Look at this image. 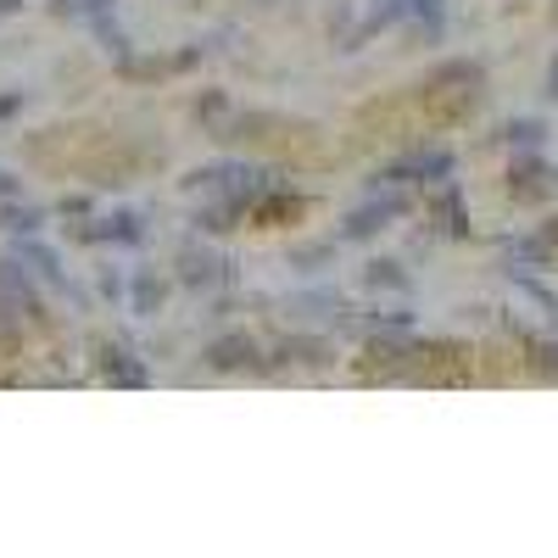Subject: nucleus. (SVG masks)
I'll return each instance as SVG.
<instances>
[{"mask_svg": "<svg viewBox=\"0 0 558 558\" xmlns=\"http://www.w3.org/2000/svg\"><path fill=\"white\" fill-rule=\"evenodd\" d=\"M23 7V0H0V12H17Z\"/></svg>", "mask_w": 558, "mask_h": 558, "instance_id": "f8f14e48", "label": "nucleus"}, {"mask_svg": "<svg viewBox=\"0 0 558 558\" xmlns=\"http://www.w3.org/2000/svg\"><path fill=\"white\" fill-rule=\"evenodd\" d=\"M547 96L558 101V62H553V73H547Z\"/></svg>", "mask_w": 558, "mask_h": 558, "instance_id": "9b49d317", "label": "nucleus"}, {"mask_svg": "<svg viewBox=\"0 0 558 558\" xmlns=\"http://www.w3.org/2000/svg\"><path fill=\"white\" fill-rule=\"evenodd\" d=\"M7 218H12V229H34V223H39V218H34V213H23V207H12Z\"/></svg>", "mask_w": 558, "mask_h": 558, "instance_id": "9d476101", "label": "nucleus"}, {"mask_svg": "<svg viewBox=\"0 0 558 558\" xmlns=\"http://www.w3.org/2000/svg\"><path fill=\"white\" fill-rule=\"evenodd\" d=\"M218 268H223V263H218L213 252H196V246L179 252V279H184V286H213Z\"/></svg>", "mask_w": 558, "mask_h": 558, "instance_id": "7ed1b4c3", "label": "nucleus"}, {"mask_svg": "<svg viewBox=\"0 0 558 558\" xmlns=\"http://www.w3.org/2000/svg\"><path fill=\"white\" fill-rule=\"evenodd\" d=\"M0 196H12V184H7V179H0Z\"/></svg>", "mask_w": 558, "mask_h": 558, "instance_id": "ddd939ff", "label": "nucleus"}, {"mask_svg": "<svg viewBox=\"0 0 558 558\" xmlns=\"http://www.w3.org/2000/svg\"><path fill=\"white\" fill-rule=\"evenodd\" d=\"M441 229H452V235H463V207H458V196H452V202H441Z\"/></svg>", "mask_w": 558, "mask_h": 558, "instance_id": "6e6552de", "label": "nucleus"}, {"mask_svg": "<svg viewBox=\"0 0 558 558\" xmlns=\"http://www.w3.org/2000/svg\"><path fill=\"white\" fill-rule=\"evenodd\" d=\"M157 302H162V286H157V279H140V286H134V307L157 313Z\"/></svg>", "mask_w": 558, "mask_h": 558, "instance_id": "0eeeda50", "label": "nucleus"}, {"mask_svg": "<svg viewBox=\"0 0 558 558\" xmlns=\"http://www.w3.org/2000/svg\"><path fill=\"white\" fill-rule=\"evenodd\" d=\"M207 363H213V368H246V363H252V341H246V336H229V341H213Z\"/></svg>", "mask_w": 558, "mask_h": 558, "instance_id": "39448f33", "label": "nucleus"}, {"mask_svg": "<svg viewBox=\"0 0 558 558\" xmlns=\"http://www.w3.org/2000/svg\"><path fill=\"white\" fill-rule=\"evenodd\" d=\"M263 7H286V0H263Z\"/></svg>", "mask_w": 558, "mask_h": 558, "instance_id": "4468645a", "label": "nucleus"}, {"mask_svg": "<svg viewBox=\"0 0 558 558\" xmlns=\"http://www.w3.org/2000/svg\"><path fill=\"white\" fill-rule=\"evenodd\" d=\"M101 375H107V380H118V386H146V368L129 363V352H123V347H107V352H101Z\"/></svg>", "mask_w": 558, "mask_h": 558, "instance_id": "20e7f679", "label": "nucleus"}, {"mask_svg": "<svg viewBox=\"0 0 558 558\" xmlns=\"http://www.w3.org/2000/svg\"><path fill=\"white\" fill-rule=\"evenodd\" d=\"M17 347V330H12V318H0V352H12Z\"/></svg>", "mask_w": 558, "mask_h": 558, "instance_id": "1a4fd4ad", "label": "nucleus"}, {"mask_svg": "<svg viewBox=\"0 0 558 558\" xmlns=\"http://www.w3.org/2000/svg\"><path fill=\"white\" fill-rule=\"evenodd\" d=\"M447 173H452V157H447V151H413V157H402L386 179L408 184V179H447Z\"/></svg>", "mask_w": 558, "mask_h": 558, "instance_id": "f257e3e1", "label": "nucleus"}, {"mask_svg": "<svg viewBox=\"0 0 558 558\" xmlns=\"http://www.w3.org/2000/svg\"><path fill=\"white\" fill-rule=\"evenodd\" d=\"M96 235L101 241H146V223H140V218H112L107 229H96Z\"/></svg>", "mask_w": 558, "mask_h": 558, "instance_id": "423d86ee", "label": "nucleus"}, {"mask_svg": "<svg viewBox=\"0 0 558 558\" xmlns=\"http://www.w3.org/2000/svg\"><path fill=\"white\" fill-rule=\"evenodd\" d=\"M397 213H402V202H397V196L357 207V213L347 218V241H363V235H375V229H386V218H397Z\"/></svg>", "mask_w": 558, "mask_h": 558, "instance_id": "f03ea898", "label": "nucleus"}]
</instances>
